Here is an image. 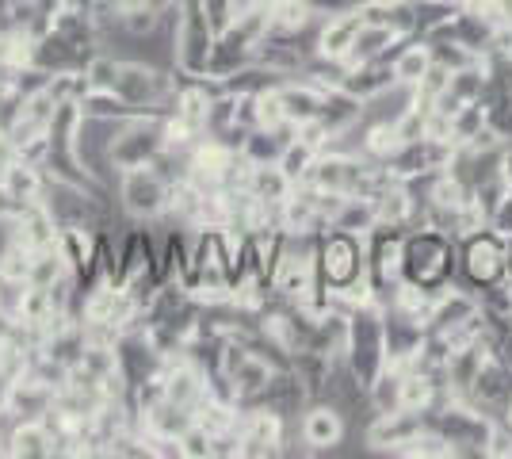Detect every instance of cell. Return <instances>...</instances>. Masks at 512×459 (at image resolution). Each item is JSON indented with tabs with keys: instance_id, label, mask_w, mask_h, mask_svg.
Wrapping results in <instances>:
<instances>
[{
	"instance_id": "cell-12",
	"label": "cell",
	"mask_w": 512,
	"mask_h": 459,
	"mask_svg": "<svg viewBox=\"0 0 512 459\" xmlns=\"http://www.w3.org/2000/svg\"><path fill=\"white\" fill-rule=\"evenodd\" d=\"M8 234H12V241H20L23 249L39 253V249H50V245H54L58 222H54L46 203H27V207H20V215L8 222Z\"/></svg>"
},
{
	"instance_id": "cell-22",
	"label": "cell",
	"mask_w": 512,
	"mask_h": 459,
	"mask_svg": "<svg viewBox=\"0 0 512 459\" xmlns=\"http://www.w3.org/2000/svg\"><path fill=\"white\" fill-rule=\"evenodd\" d=\"M333 226L337 230H348V234H360L367 238L375 226H379V211H375V199L363 196H344L341 211L333 215Z\"/></svg>"
},
{
	"instance_id": "cell-3",
	"label": "cell",
	"mask_w": 512,
	"mask_h": 459,
	"mask_svg": "<svg viewBox=\"0 0 512 459\" xmlns=\"http://www.w3.org/2000/svg\"><path fill=\"white\" fill-rule=\"evenodd\" d=\"M459 280L470 291H486L509 280V238L493 226H482L459 238Z\"/></svg>"
},
{
	"instance_id": "cell-37",
	"label": "cell",
	"mask_w": 512,
	"mask_h": 459,
	"mask_svg": "<svg viewBox=\"0 0 512 459\" xmlns=\"http://www.w3.org/2000/svg\"><path fill=\"white\" fill-rule=\"evenodd\" d=\"M107 4H111V8H115V12L123 16V12H130V8H142L146 0H107Z\"/></svg>"
},
{
	"instance_id": "cell-2",
	"label": "cell",
	"mask_w": 512,
	"mask_h": 459,
	"mask_svg": "<svg viewBox=\"0 0 512 459\" xmlns=\"http://www.w3.org/2000/svg\"><path fill=\"white\" fill-rule=\"evenodd\" d=\"M344 364L356 375L363 391L375 383V375L386 368V310L375 299L360 303L348 314V345H344Z\"/></svg>"
},
{
	"instance_id": "cell-26",
	"label": "cell",
	"mask_w": 512,
	"mask_h": 459,
	"mask_svg": "<svg viewBox=\"0 0 512 459\" xmlns=\"http://www.w3.org/2000/svg\"><path fill=\"white\" fill-rule=\"evenodd\" d=\"M119 66H123V58L100 46V50H92V58L85 62V69H81V73H85L88 88H115Z\"/></svg>"
},
{
	"instance_id": "cell-11",
	"label": "cell",
	"mask_w": 512,
	"mask_h": 459,
	"mask_svg": "<svg viewBox=\"0 0 512 459\" xmlns=\"http://www.w3.org/2000/svg\"><path fill=\"white\" fill-rule=\"evenodd\" d=\"M256 406L276 410V414L299 421L302 410L310 406V394H306L302 379L295 375V368H276V372H272V379H268V387L256 394ZM256 406H253V410H256Z\"/></svg>"
},
{
	"instance_id": "cell-32",
	"label": "cell",
	"mask_w": 512,
	"mask_h": 459,
	"mask_svg": "<svg viewBox=\"0 0 512 459\" xmlns=\"http://www.w3.org/2000/svg\"><path fill=\"white\" fill-rule=\"evenodd\" d=\"M180 456L184 459H211V437L199 429V425H188L180 433Z\"/></svg>"
},
{
	"instance_id": "cell-30",
	"label": "cell",
	"mask_w": 512,
	"mask_h": 459,
	"mask_svg": "<svg viewBox=\"0 0 512 459\" xmlns=\"http://www.w3.org/2000/svg\"><path fill=\"white\" fill-rule=\"evenodd\" d=\"M27 291H31V284H27V280H20V276H8V272H0V310H8L12 318H20Z\"/></svg>"
},
{
	"instance_id": "cell-35",
	"label": "cell",
	"mask_w": 512,
	"mask_h": 459,
	"mask_svg": "<svg viewBox=\"0 0 512 459\" xmlns=\"http://www.w3.org/2000/svg\"><path fill=\"white\" fill-rule=\"evenodd\" d=\"M497 173L505 176V184L512 188V142L505 146V150H501V157H497Z\"/></svg>"
},
{
	"instance_id": "cell-36",
	"label": "cell",
	"mask_w": 512,
	"mask_h": 459,
	"mask_svg": "<svg viewBox=\"0 0 512 459\" xmlns=\"http://www.w3.org/2000/svg\"><path fill=\"white\" fill-rule=\"evenodd\" d=\"M8 394H12V379L0 368V410H8Z\"/></svg>"
},
{
	"instance_id": "cell-33",
	"label": "cell",
	"mask_w": 512,
	"mask_h": 459,
	"mask_svg": "<svg viewBox=\"0 0 512 459\" xmlns=\"http://www.w3.org/2000/svg\"><path fill=\"white\" fill-rule=\"evenodd\" d=\"M20 161V150H16V142H12V134H4L0 131V176L8 173L12 165Z\"/></svg>"
},
{
	"instance_id": "cell-42",
	"label": "cell",
	"mask_w": 512,
	"mask_h": 459,
	"mask_svg": "<svg viewBox=\"0 0 512 459\" xmlns=\"http://www.w3.org/2000/svg\"><path fill=\"white\" fill-rule=\"evenodd\" d=\"M0 456H8V452H4V444H0Z\"/></svg>"
},
{
	"instance_id": "cell-13",
	"label": "cell",
	"mask_w": 512,
	"mask_h": 459,
	"mask_svg": "<svg viewBox=\"0 0 512 459\" xmlns=\"http://www.w3.org/2000/svg\"><path fill=\"white\" fill-rule=\"evenodd\" d=\"M321 100H325V92L314 81H306V77H287L279 85V104H283V115H287L291 127H302V123L318 119Z\"/></svg>"
},
{
	"instance_id": "cell-6",
	"label": "cell",
	"mask_w": 512,
	"mask_h": 459,
	"mask_svg": "<svg viewBox=\"0 0 512 459\" xmlns=\"http://www.w3.org/2000/svg\"><path fill=\"white\" fill-rule=\"evenodd\" d=\"M165 150V131H161V115H134L127 119L115 142H111V169L127 173V169H146Z\"/></svg>"
},
{
	"instance_id": "cell-24",
	"label": "cell",
	"mask_w": 512,
	"mask_h": 459,
	"mask_svg": "<svg viewBox=\"0 0 512 459\" xmlns=\"http://www.w3.org/2000/svg\"><path fill=\"white\" fill-rule=\"evenodd\" d=\"M318 146H310V142H302L299 134L283 146V157H279V169H283V176L291 180V184H302L306 176H310V169H314V161H318Z\"/></svg>"
},
{
	"instance_id": "cell-40",
	"label": "cell",
	"mask_w": 512,
	"mask_h": 459,
	"mask_svg": "<svg viewBox=\"0 0 512 459\" xmlns=\"http://www.w3.org/2000/svg\"><path fill=\"white\" fill-rule=\"evenodd\" d=\"M509 276H512V238H509Z\"/></svg>"
},
{
	"instance_id": "cell-27",
	"label": "cell",
	"mask_w": 512,
	"mask_h": 459,
	"mask_svg": "<svg viewBox=\"0 0 512 459\" xmlns=\"http://www.w3.org/2000/svg\"><path fill=\"white\" fill-rule=\"evenodd\" d=\"M65 272V261L62 253L50 245V249H39V253H31V272H27V284L31 287H50L54 280H62Z\"/></svg>"
},
{
	"instance_id": "cell-41",
	"label": "cell",
	"mask_w": 512,
	"mask_h": 459,
	"mask_svg": "<svg viewBox=\"0 0 512 459\" xmlns=\"http://www.w3.org/2000/svg\"><path fill=\"white\" fill-rule=\"evenodd\" d=\"M386 4H402V0H386Z\"/></svg>"
},
{
	"instance_id": "cell-8",
	"label": "cell",
	"mask_w": 512,
	"mask_h": 459,
	"mask_svg": "<svg viewBox=\"0 0 512 459\" xmlns=\"http://www.w3.org/2000/svg\"><path fill=\"white\" fill-rule=\"evenodd\" d=\"M509 398H512V368H509V360L497 352V345H493V349L486 352V360H482V368L474 375V383H470V391L463 402L478 406L482 414L497 417Z\"/></svg>"
},
{
	"instance_id": "cell-14",
	"label": "cell",
	"mask_w": 512,
	"mask_h": 459,
	"mask_svg": "<svg viewBox=\"0 0 512 459\" xmlns=\"http://www.w3.org/2000/svg\"><path fill=\"white\" fill-rule=\"evenodd\" d=\"M363 27L360 12H341V16H325L318 27V54L321 58H348V50L356 43Z\"/></svg>"
},
{
	"instance_id": "cell-9",
	"label": "cell",
	"mask_w": 512,
	"mask_h": 459,
	"mask_svg": "<svg viewBox=\"0 0 512 459\" xmlns=\"http://www.w3.org/2000/svg\"><path fill=\"white\" fill-rule=\"evenodd\" d=\"M348 437V417L333 402H310L299 417V440L306 452H333Z\"/></svg>"
},
{
	"instance_id": "cell-39",
	"label": "cell",
	"mask_w": 512,
	"mask_h": 459,
	"mask_svg": "<svg viewBox=\"0 0 512 459\" xmlns=\"http://www.w3.org/2000/svg\"><path fill=\"white\" fill-rule=\"evenodd\" d=\"M497 417H501V421H505V425L512 429V398L505 402V406H501V414H497Z\"/></svg>"
},
{
	"instance_id": "cell-31",
	"label": "cell",
	"mask_w": 512,
	"mask_h": 459,
	"mask_svg": "<svg viewBox=\"0 0 512 459\" xmlns=\"http://www.w3.org/2000/svg\"><path fill=\"white\" fill-rule=\"evenodd\" d=\"M486 459H512V429L501 421V417H493V425H490V437H486Z\"/></svg>"
},
{
	"instance_id": "cell-16",
	"label": "cell",
	"mask_w": 512,
	"mask_h": 459,
	"mask_svg": "<svg viewBox=\"0 0 512 459\" xmlns=\"http://www.w3.org/2000/svg\"><path fill=\"white\" fill-rule=\"evenodd\" d=\"M394 85H398V81H394V66L383 62V58H375V62H360V66L348 69V77H344L341 88L367 104V100H375V96L390 92Z\"/></svg>"
},
{
	"instance_id": "cell-29",
	"label": "cell",
	"mask_w": 512,
	"mask_h": 459,
	"mask_svg": "<svg viewBox=\"0 0 512 459\" xmlns=\"http://www.w3.org/2000/svg\"><path fill=\"white\" fill-rule=\"evenodd\" d=\"M46 92L54 96V104H81L88 96V81L81 69H77V73H54Z\"/></svg>"
},
{
	"instance_id": "cell-25",
	"label": "cell",
	"mask_w": 512,
	"mask_h": 459,
	"mask_svg": "<svg viewBox=\"0 0 512 459\" xmlns=\"http://www.w3.org/2000/svg\"><path fill=\"white\" fill-rule=\"evenodd\" d=\"M291 180L283 176L279 165H256L253 169V184H249V192L256 199H264V203H283V199L291 196Z\"/></svg>"
},
{
	"instance_id": "cell-15",
	"label": "cell",
	"mask_w": 512,
	"mask_h": 459,
	"mask_svg": "<svg viewBox=\"0 0 512 459\" xmlns=\"http://www.w3.org/2000/svg\"><path fill=\"white\" fill-rule=\"evenodd\" d=\"M54 448H58V440H54L43 417L20 421L12 429V437H8V456L16 459H54Z\"/></svg>"
},
{
	"instance_id": "cell-1",
	"label": "cell",
	"mask_w": 512,
	"mask_h": 459,
	"mask_svg": "<svg viewBox=\"0 0 512 459\" xmlns=\"http://www.w3.org/2000/svg\"><path fill=\"white\" fill-rule=\"evenodd\" d=\"M459 276V241L432 230V226H413L402 241V280L425 291H444Z\"/></svg>"
},
{
	"instance_id": "cell-19",
	"label": "cell",
	"mask_w": 512,
	"mask_h": 459,
	"mask_svg": "<svg viewBox=\"0 0 512 459\" xmlns=\"http://www.w3.org/2000/svg\"><path fill=\"white\" fill-rule=\"evenodd\" d=\"M283 81H287L283 73L260 66V62H249V66H241V69H234V73H226V77H222L226 92H234V96H260V92L279 88Z\"/></svg>"
},
{
	"instance_id": "cell-20",
	"label": "cell",
	"mask_w": 512,
	"mask_h": 459,
	"mask_svg": "<svg viewBox=\"0 0 512 459\" xmlns=\"http://www.w3.org/2000/svg\"><path fill=\"white\" fill-rule=\"evenodd\" d=\"M4 184H8V192H12V199L20 203V207H27V203H43V192H46V173L39 169V165H27V161H16L8 173L0 176Z\"/></svg>"
},
{
	"instance_id": "cell-23",
	"label": "cell",
	"mask_w": 512,
	"mask_h": 459,
	"mask_svg": "<svg viewBox=\"0 0 512 459\" xmlns=\"http://www.w3.org/2000/svg\"><path fill=\"white\" fill-rule=\"evenodd\" d=\"M398 39V31H390L383 23H363L360 35H356V43L348 50V66H360V62H375V58H383L386 46Z\"/></svg>"
},
{
	"instance_id": "cell-17",
	"label": "cell",
	"mask_w": 512,
	"mask_h": 459,
	"mask_svg": "<svg viewBox=\"0 0 512 459\" xmlns=\"http://www.w3.org/2000/svg\"><path fill=\"white\" fill-rule=\"evenodd\" d=\"M54 387H46L43 379L35 375H23L12 383V394H8V410L20 417V421H31V417H46L50 406H54Z\"/></svg>"
},
{
	"instance_id": "cell-28",
	"label": "cell",
	"mask_w": 512,
	"mask_h": 459,
	"mask_svg": "<svg viewBox=\"0 0 512 459\" xmlns=\"http://www.w3.org/2000/svg\"><path fill=\"white\" fill-rule=\"evenodd\" d=\"M482 127H486V104H482V100L463 104V108L451 115V142H455V146H467Z\"/></svg>"
},
{
	"instance_id": "cell-5",
	"label": "cell",
	"mask_w": 512,
	"mask_h": 459,
	"mask_svg": "<svg viewBox=\"0 0 512 459\" xmlns=\"http://www.w3.org/2000/svg\"><path fill=\"white\" fill-rule=\"evenodd\" d=\"M169 180L157 173L153 165L146 169H127L115 180V196H119V207L123 215L134 222H161L165 211H169Z\"/></svg>"
},
{
	"instance_id": "cell-4",
	"label": "cell",
	"mask_w": 512,
	"mask_h": 459,
	"mask_svg": "<svg viewBox=\"0 0 512 459\" xmlns=\"http://www.w3.org/2000/svg\"><path fill=\"white\" fill-rule=\"evenodd\" d=\"M318 276L321 287H329V291L356 284L360 276H367V249H363L360 234L329 226L318 238Z\"/></svg>"
},
{
	"instance_id": "cell-18",
	"label": "cell",
	"mask_w": 512,
	"mask_h": 459,
	"mask_svg": "<svg viewBox=\"0 0 512 459\" xmlns=\"http://www.w3.org/2000/svg\"><path fill=\"white\" fill-rule=\"evenodd\" d=\"M360 119H363V100H356V96H352V92H344V88L325 92L321 111H318V123L329 131V138H333V134H341V131H352Z\"/></svg>"
},
{
	"instance_id": "cell-38",
	"label": "cell",
	"mask_w": 512,
	"mask_h": 459,
	"mask_svg": "<svg viewBox=\"0 0 512 459\" xmlns=\"http://www.w3.org/2000/svg\"><path fill=\"white\" fill-rule=\"evenodd\" d=\"M100 0H65V8H77V12H92Z\"/></svg>"
},
{
	"instance_id": "cell-21",
	"label": "cell",
	"mask_w": 512,
	"mask_h": 459,
	"mask_svg": "<svg viewBox=\"0 0 512 459\" xmlns=\"http://www.w3.org/2000/svg\"><path fill=\"white\" fill-rule=\"evenodd\" d=\"M390 66H394V81H398V85L413 88L428 73V66H432V50H428L425 39H409V43L394 54Z\"/></svg>"
},
{
	"instance_id": "cell-10",
	"label": "cell",
	"mask_w": 512,
	"mask_h": 459,
	"mask_svg": "<svg viewBox=\"0 0 512 459\" xmlns=\"http://www.w3.org/2000/svg\"><path fill=\"white\" fill-rule=\"evenodd\" d=\"M425 433V410H394V414H375L371 425L363 429V440L375 448V452H390L398 456L402 444Z\"/></svg>"
},
{
	"instance_id": "cell-34",
	"label": "cell",
	"mask_w": 512,
	"mask_h": 459,
	"mask_svg": "<svg viewBox=\"0 0 512 459\" xmlns=\"http://www.w3.org/2000/svg\"><path fill=\"white\" fill-rule=\"evenodd\" d=\"M20 215V203L12 199V192H8V184L0 180V222H12Z\"/></svg>"
},
{
	"instance_id": "cell-7",
	"label": "cell",
	"mask_w": 512,
	"mask_h": 459,
	"mask_svg": "<svg viewBox=\"0 0 512 459\" xmlns=\"http://www.w3.org/2000/svg\"><path fill=\"white\" fill-rule=\"evenodd\" d=\"M299 421H291V417L276 414V410H264V406H256V410H245L241 417V459H276V456H287L291 452V429H295Z\"/></svg>"
}]
</instances>
